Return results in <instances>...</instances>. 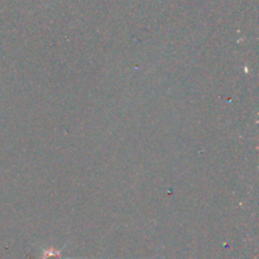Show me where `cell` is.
<instances>
[{
    "instance_id": "cell-1",
    "label": "cell",
    "mask_w": 259,
    "mask_h": 259,
    "mask_svg": "<svg viewBox=\"0 0 259 259\" xmlns=\"http://www.w3.org/2000/svg\"><path fill=\"white\" fill-rule=\"evenodd\" d=\"M45 259H60V255H58V253L57 254H53V255H50V254H46L45 255Z\"/></svg>"
}]
</instances>
